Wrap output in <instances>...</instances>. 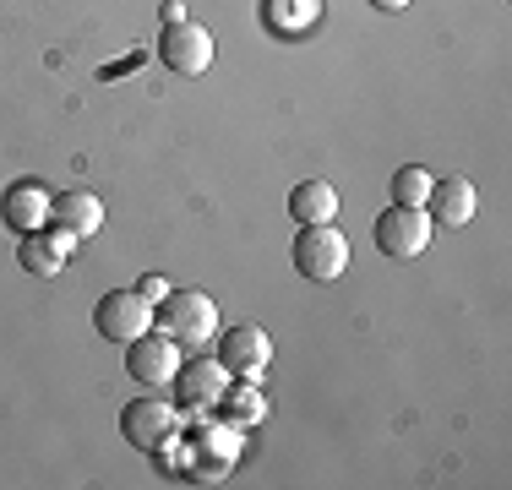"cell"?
<instances>
[{
    "label": "cell",
    "instance_id": "8",
    "mask_svg": "<svg viewBox=\"0 0 512 490\" xmlns=\"http://www.w3.org/2000/svg\"><path fill=\"white\" fill-rule=\"evenodd\" d=\"M50 213H55V191L44 180H11L0 191V224L17 229V235H33V229H50Z\"/></svg>",
    "mask_w": 512,
    "mask_h": 490
},
{
    "label": "cell",
    "instance_id": "7",
    "mask_svg": "<svg viewBox=\"0 0 512 490\" xmlns=\"http://www.w3.org/2000/svg\"><path fill=\"white\" fill-rule=\"evenodd\" d=\"M93 327L109 343H131L142 333H153V305L142 300L137 289H109L99 305H93Z\"/></svg>",
    "mask_w": 512,
    "mask_h": 490
},
{
    "label": "cell",
    "instance_id": "16",
    "mask_svg": "<svg viewBox=\"0 0 512 490\" xmlns=\"http://www.w3.org/2000/svg\"><path fill=\"white\" fill-rule=\"evenodd\" d=\"M218 403H224V409H229V420H235V425H251V420H262V414H267V398H262V387H224V398H218Z\"/></svg>",
    "mask_w": 512,
    "mask_h": 490
},
{
    "label": "cell",
    "instance_id": "5",
    "mask_svg": "<svg viewBox=\"0 0 512 490\" xmlns=\"http://www.w3.org/2000/svg\"><path fill=\"white\" fill-rule=\"evenodd\" d=\"M436 235V224H431V213L425 207H387L382 218H376V251L382 256H393V262H414V256L431 245Z\"/></svg>",
    "mask_w": 512,
    "mask_h": 490
},
{
    "label": "cell",
    "instance_id": "9",
    "mask_svg": "<svg viewBox=\"0 0 512 490\" xmlns=\"http://www.w3.org/2000/svg\"><path fill=\"white\" fill-rule=\"evenodd\" d=\"M126 371H131V382H142V387H169L180 371V343L164 338V333L131 338L126 343Z\"/></svg>",
    "mask_w": 512,
    "mask_h": 490
},
{
    "label": "cell",
    "instance_id": "12",
    "mask_svg": "<svg viewBox=\"0 0 512 490\" xmlns=\"http://www.w3.org/2000/svg\"><path fill=\"white\" fill-rule=\"evenodd\" d=\"M425 207H431V224L463 229L474 213H480V191H474L463 175H447V180H431V196H425Z\"/></svg>",
    "mask_w": 512,
    "mask_h": 490
},
{
    "label": "cell",
    "instance_id": "11",
    "mask_svg": "<svg viewBox=\"0 0 512 490\" xmlns=\"http://www.w3.org/2000/svg\"><path fill=\"white\" fill-rule=\"evenodd\" d=\"M169 387H175V398L186 403V409H207V403L224 398L229 371H224V360H180V371Z\"/></svg>",
    "mask_w": 512,
    "mask_h": 490
},
{
    "label": "cell",
    "instance_id": "17",
    "mask_svg": "<svg viewBox=\"0 0 512 490\" xmlns=\"http://www.w3.org/2000/svg\"><path fill=\"white\" fill-rule=\"evenodd\" d=\"M431 169H420V164H409V169H398L393 175V202L398 207H425V196H431Z\"/></svg>",
    "mask_w": 512,
    "mask_h": 490
},
{
    "label": "cell",
    "instance_id": "6",
    "mask_svg": "<svg viewBox=\"0 0 512 490\" xmlns=\"http://www.w3.org/2000/svg\"><path fill=\"white\" fill-rule=\"evenodd\" d=\"M158 60H164L175 77H202L213 66V33L202 22L180 17V22H164V39H158Z\"/></svg>",
    "mask_w": 512,
    "mask_h": 490
},
{
    "label": "cell",
    "instance_id": "19",
    "mask_svg": "<svg viewBox=\"0 0 512 490\" xmlns=\"http://www.w3.org/2000/svg\"><path fill=\"white\" fill-rule=\"evenodd\" d=\"M371 6H382V11H404L409 0H371Z\"/></svg>",
    "mask_w": 512,
    "mask_h": 490
},
{
    "label": "cell",
    "instance_id": "4",
    "mask_svg": "<svg viewBox=\"0 0 512 490\" xmlns=\"http://www.w3.org/2000/svg\"><path fill=\"white\" fill-rule=\"evenodd\" d=\"M120 436L137 452H164L169 441L180 436V409L164 398H137V403L120 409Z\"/></svg>",
    "mask_w": 512,
    "mask_h": 490
},
{
    "label": "cell",
    "instance_id": "2",
    "mask_svg": "<svg viewBox=\"0 0 512 490\" xmlns=\"http://www.w3.org/2000/svg\"><path fill=\"white\" fill-rule=\"evenodd\" d=\"M153 327L164 338H175L180 349H202V343L218 338V305L202 289H169L153 305Z\"/></svg>",
    "mask_w": 512,
    "mask_h": 490
},
{
    "label": "cell",
    "instance_id": "1",
    "mask_svg": "<svg viewBox=\"0 0 512 490\" xmlns=\"http://www.w3.org/2000/svg\"><path fill=\"white\" fill-rule=\"evenodd\" d=\"M235 452H240V425L229 420V425H202V431H191V436L180 431L164 447V458H169V469H180V480L207 485L235 463Z\"/></svg>",
    "mask_w": 512,
    "mask_h": 490
},
{
    "label": "cell",
    "instance_id": "14",
    "mask_svg": "<svg viewBox=\"0 0 512 490\" xmlns=\"http://www.w3.org/2000/svg\"><path fill=\"white\" fill-rule=\"evenodd\" d=\"M66 251H71V235L66 229H33V235H22V245H17V262L28 267L33 278H55L60 267H66Z\"/></svg>",
    "mask_w": 512,
    "mask_h": 490
},
{
    "label": "cell",
    "instance_id": "3",
    "mask_svg": "<svg viewBox=\"0 0 512 490\" xmlns=\"http://www.w3.org/2000/svg\"><path fill=\"white\" fill-rule=\"evenodd\" d=\"M349 262H355V251H349V240L338 235L333 224H300L295 235V267L316 284H333V278L349 273Z\"/></svg>",
    "mask_w": 512,
    "mask_h": 490
},
{
    "label": "cell",
    "instance_id": "15",
    "mask_svg": "<svg viewBox=\"0 0 512 490\" xmlns=\"http://www.w3.org/2000/svg\"><path fill=\"white\" fill-rule=\"evenodd\" d=\"M289 218H295V224H333L338 191L327 186V180H300V186L289 191Z\"/></svg>",
    "mask_w": 512,
    "mask_h": 490
},
{
    "label": "cell",
    "instance_id": "13",
    "mask_svg": "<svg viewBox=\"0 0 512 490\" xmlns=\"http://www.w3.org/2000/svg\"><path fill=\"white\" fill-rule=\"evenodd\" d=\"M50 224H55V229H66L71 240H93V235L104 229V202H99L93 191L71 186V191H60V196H55Z\"/></svg>",
    "mask_w": 512,
    "mask_h": 490
},
{
    "label": "cell",
    "instance_id": "18",
    "mask_svg": "<svg viewBox=\"0 0 512 490\" xmlns=\"http://www.w3.org/2000/svg\"><path fill=\"white\" fill-rule=\"evenodd\" d=\"M137 294H142V300H148V305H158V300H164V294H169V284H164V278H158V273H148V278H137Z\"/></svg>",
    "mask_w": 512,
    "mask_h": 490
},
{
    "label": "cell",
    "instance_id": "10",
    "mask_svg": "<svg viewBox=\"0 0 512 490\" xmlns=\"http://www.w3.org/2000/svg\"><path fill=\"white\" fill-rule=\"evenodd\" d=\"M218 360H224L229 376H262L267 360H273V338L251 322L224 327V333H218Z\"/></svg>",
    "mask_w": 512,
    "mask_h": 490
}]
</instances>
